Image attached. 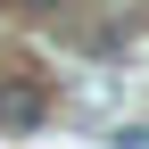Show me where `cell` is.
Instances as JSON below:
<instances>
[{
  "mask_svg": "<svg viewBox=\"0 0 149 149\" xmlns=\"http://www.w3.org/2000/svg\"><path fill=\"white\" fill-rule=\"evenodd\" d=\"M0 124H8V133L42 124V91H33V83H0Z\"/></svg>",
  "mask_w": 149,
  "mask_h": 149,
  "instance_id": "cell-1",
  "label": "cell"
},
{
  "mask_svg": "<svg viewBox=\"0 0 149 149\" xmlns=\"http://www.w3.org/2000/svg\"><path fill=\"white\" fill-rule=\"evenodd\" d=\"M17 8H58V0H17Z\"/></svg>",
  "mask_w": 149,
  "mask_h": 149,
  "instance_id": "cell-2",
  "label": "cell"
}]
</instances>
